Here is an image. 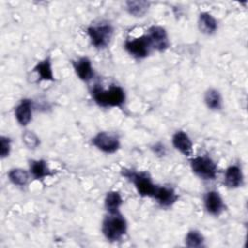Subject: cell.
I'll list each match as a JSON object with an SVG mask.
<instances>
[{"label": "cell", "mask_w": 248, "mask_h": 248, "mask_svg": "<svg viewBox=\"0 0 248 248\" xmlns=\"http://www.w3.org/2000/svg\"><path fill=\"white\" fill-rule=\"evenodd\" d=\"M244 175L242 170L237 165L229 166L224 173V184L229 189H236L243 185Z\"/></svg>", "instance_id": "cell-14"}, {"label": "cell", "mask_w": 248, "mask_h": 248, "mask_svg": "<svg viewBox=\"0 0 248 248\" xmlns=\"http://www.w3.org/2000/svg\"><path fill=\"white\" fill-rule=\"evenodd\" d=\"M123 47L128 54L136 59H143L147 57L152 48L146 35L136 38H127L123 44Z\"/></svg>", "instance_id": "cell-6"}, {"label": "cell", "mask_w": 248, "mask_h": 248, "mask_svg": "<svg viewBox=\"0 0 248 248\" xmlns=\"http://www.w3.org/2000/svg\"><path fill=\"white\" fill-rule=\"evenodd\" d=\"M33 102L30 99L24 98L15 108V117L16 122L22 126H27L32 120Z\"/></svg>", "instance_id": "cell-12"}, {"label": "cell", "mask_w": 248, "mask_h": 248, "mask_svg": "<svg viewBox=\"0 0 248 248\" xmlns=\"http://www.w3.org/2000/svg\"><path fill=\"white\" fill-rule=\"evenodd\" d=\"M149 44L151 46V48L158 51V52H164L166 51L170 46V40L167 33V30L160 25H151L147 33L145 34Z\"/></svg>", "instance_id": "cell-8"}, {"label": "cell", "mask_w": 248, "mask_h": 248, "mask_svg": "<svg viewBox=\"0 0 248 248\" xmlns=\"http://www.w3.org/2000/svg\"><path fill=\"white\" fill-rule=\"evenodd\" d=\"M113 32V26L109 22L105 21L91 24L86 29L91 45L97 49H104L109 45Z\"/></svg>", "instance_id": "cell-4"}, {"label": "cell", "mask_w": 248, "mask_h": 248, "mask_svg": "<svg viewBox=\"0 0 248 248\" xmlns=\"http://www.w3.org/2000/svg\"><path fill=\"white\" fill-rule=\"evenodd\" d=\"M33 71L37 74L40 81H54V74L50 57H46L39 61L34 67Z\"/></svg>", "instance_id": "cell-17"}, {"label": "cell", "mask_w": 248, "mask_h": 248, "mask_svg": "<svg viewBox=\"0 0 248 248\" xmlns=\"http://www.w3.org/2000/svg\"><path fill=\"white\" fill-rule=\"evenodd\" d=\"M121 175L133 183L140 197H153L157 185L152 181V178L147 171H138L132 169L123 168L121 170Z\"/></svg>", "instance_id": "cell-3"}, {"label": "cell", "mask_w": 248, "mask_h": 248, "mask_svg": "<svg viewBox=\"0 0 248 248\" xmlns=\"http://www.w3.org/2000/svg\"><path fill=\"white\" fill-rule=\"evenodd\" d=\"M90 93L93 101L102 108H121L126 101L125 90L119 85H110L105 89L95 84Z\"/></svg>", "instance_id": "cell-1"}, {"label": "cell", "mask_w": 248, "mask_h": 248, "mask_svg": "<svg viewBox=\"0 0 248 248\" xmlns=\"http://www.w3.org/2000/svg\"><path fill=\"white\" fill-rule=\"evenodd\" d=\"M29 172L30 175L37 180H43L53 174L47 165V162L43 159L31 160L29 164Z\"/></svg>", "instance_id": "cell-16"}, {"label": "cell", "mask_w": 248, "mask_h": 248, "mask_svg": "<svg viewBox=\"0 0 248 248\" xmlns=\"http://www.w3.org/2000/svg\"><path fill=\"white\" fill-rule=\"evenodd\" d=\"M12 149V140L7 136L0 137V157L2 159L8 157Z\"/></svg>", "instance_id": "cell-24"}, {"label": "cell", "mask_w": 248, "mask_h": 248, "mask_svg": "<svg viewBox=\"0 0 248 248\" xmlns=\"http://www.w3.org/2000/svg\"><path fill=\"white\" fill-rule=\"evenodd\" d=\"M22 141L29 149H35L40 145V139L33 131H24L22 134Z\"/></svg>", "instance_id": "cell-23"}, {"label": "cell", "mask_w": 248, "mask_h": 248, "mask_svg": "<svg viewBox=\"0 0 248 248\" xmlns=\"http://www.w3.org/2000/svg\"><path fill=\"white\" fill-rule=\"evenodd\" d=\"M8 178L14 185L18 187H23L29 181L30 172L20 168H15L9 170Z\"/></svg>", "instance_id": "cell-21"}, {"label": "cell", "mask_w": 248, "mask_h": 248, "mask_svg": "<svg viewBox=\"0 0 248 248\" xmlns=\"http://www.w3.org/2000/svg\"><path fill=\"white\" fill-rule=\"evenodd\" d=\"M203 204L206 212L212 216H219L226 208L222 197L215 190H210L205 193L203 197Z\"/></svg>", "instance_id": "cell-9"}, {"label": "cell", "mask_w": 248, "mask_h": 248, "mask_svg": "<svg viewBox=\"0 0 248 248\" xmlns=\"http://www.w3.org/2000/svg\"><path fill=\"white\" fill-rule=\"evenodd\" d=\"M198 27L201 33L211 36L218 30V22L216 18L208 12H202L199 15Z\"/></svg>", "instance_id": "cell-15"}, {"label": "cell", "mask_w": 248, "mask_h": 248, "mask_svg": "<svg viewBox=\"0 0 248 248\" xmlns=\"http://www.w3.org/2000/svg\"><path fill=\"white\" fill-rule=\"evenodd\" d=\"M156 202L163 208H169L172 206L178 200V195L175 190L170 186H158L152 197Z\"/></svg>", "instance_id": "cell-10"}, {"label": "cell", "mask_w": 248, "mask_h": 248, "mask_svg": "<svg viewBox=\"0 0 248 248\" xmlns=\"http://www.w3.org/2000/svg\"><path fill=\"white\" fill-rule=\"evenodd\" d=\"M91 143L98 150L107 154H113L120 148L119 137L116 134L106 131L97 133L92 138Z\"/></svg>", "instance_id": "cell-7"}, {"label": "cell", "mask_w": 248, "mask_h": 248, "mask_svg": "<svg viewBox=\"0 0 248 248\" xmlns=\"http://www.w3.org/2000/svg\"><path fill=\"white\" fill-rule=\"evenodd\" d=\"M73 68L77 75V77L84 81L88 82L94 78V68L92 66L91 60L86 57L82 56L73 61Z\"/></svg>", "instance_id": "cell-11"}, {"label": "cell", "mask_w": 248, "mask_h": 248, "mask_svg": "<svg viewBox=\"0 0 248 248\" xmlns=\"http://www.w3.org/2000/svg\"><path fill=\"white\" fill-rule=\"evenodd\" d=\"M128 224L125 217L120 213L109 214L102 222V233L109 242L120 241L127 233Z\"/></svg>", "instance_id": "cell-2"}, {"label": "cell", "mask_w": 248, "mask_h": 248, "mask_svg": "<svg viewBox=\"0 0 248 248\" xmlns=\"http://www.w3.org/2000/svg\"><path fill=\"white\" fill-rule=\"evenodd\" d=\"M126 11L129 15L134 17H142L148 12L150 8V2L137 0V1H127L125 3Z\"/></svg>", "instance_id": "cell-19"}, {"label": "cell", "mask_w": 248, "mask_h": 248, "mask_svg": "<svg viewBox=\"0 0 248 248\" xmlns=\"http://www.w3.org/2000/svg\"><path fill=\"white\" fill-rule=\"evenodd\" d=\"M192 171L202 180H215L218 175L217 164L207 156H196L190 159Z\"/></svg>", "instance_id": "cell-5"}, {"label": "cell", "mask_w": 248, "mask_h": 248, "mask_svg": "<svg viewBox=\"0 0 248 248\" xmlns=\"http://www.w3.org/2000/svg\"><path fill=\"white\" fill-rule=\"evenodd\" d=\"M204 104L211 110H220L223 106L222 96L215 88H208L204 93Z\"/></svg>", "instance_id": "cell-20"}, {"label": "cell", "mask_w": 248, "mask_h": 248, "mask_svg": "<svg viewBox=\"0 0 248 248\" xmlns=\"http://www.w3.org/2000/svg\"><path fill=\"white\" fill-rule=\"evenodd\" d=\"M185 245L189 248H199L204 246V236L198 230L189 231L184 238Z\"/></svg>", "instance_id": "cell-22"}, {"label": "cell", "mask_w": 248, "mask_h": 248, "mask_svg": "<svg viewBox=\"0 0 248 248\" xmlns=\"http://www.w3.org/2000/svg\"><path fill=\"white\" fill-rule=\"evenodd\" d=\"M122 204L123 199L118 191H109L107 193L104 200V205L108 213L115 214L120 212L119 210Z\"/></svg>", "instance_id": "cell-18"}, {"label": "cell", "mask_w": 248, "mask_h": 248, "mask_svg": "<svg viewBox=\"0 0 248 248\" xmlns=\"http://www.w3.org/2000/svg\"><path fill=\"white\" fill-rule=\"evenodd\" d=\"M173 147L182 155L191 157L193 155V142L188 134L182 130L176 131L171 138Z\"/></svg>", "instance_id": "cell-13"}, {"label": "cell", "mask_w": 248, "mask_h": 248, "mask_svg": "<svg viewBox=\"0 0 248 248\" xmlns=\"http://www.w3.org/2000/svg\"><path fill=\"white\" fill-rule=\"evenodd\" d=\"M153 153L158 157H164L167 154V148L164 143L157 142L151 147Z\"/></svg>", "instance_id": "cell-25"}]
</instances>
